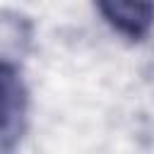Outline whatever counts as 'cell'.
I'll use <instances>...</instances> for the list:
<instances>
[{
  "label": "cell",
  "mask_w": 154,
  "mask_h": 154,
  "mask_svg": "<svg viewBox=\"0 0 154 154\" xmlns=\"http://www.w3.org/2000/svg\"><path fill=\"white\" fill-rule=\"evenodd\" d=\"M96 12L128 41H142L154 29V2H99Z\"/></svg>",
  "instance_id": "2"
},
{
  "label": "cell",
  "mask_w": 154,
  "mask_h": 154,
  "mask_svg": "<svg viewBox=\"0 0 154 154\" xmlns=\"http://www.w3.org/2000/svg\"><path fill=\"white\" fill-rule=\"evenodd\" d=\"M29 128V89L22 70L0 55V154H12Z\"/></svg>",
  "instance_id": "1"
}]
</instances>
